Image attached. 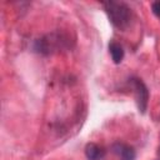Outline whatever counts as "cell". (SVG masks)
Listing matches in <instances>:
<instances>
[{
    "label": "cell",
    "instance_id": "5",
    "mask_svg": "<svg viewBox=\"0 0 160 160\" xmlns=\"http://www.w3.org/2000/svg\"><path fill=\"white\" fill-rule=\"evenodd\" d=\"M109 52L111 55V59H112L114 64H120L124 59V55H125L122 46L116 41L109 42Z\"/></svg>",
    "mask_w": 160,
    "mask_h": 160
},
{
    "label": "cell",
    "instance_id": "3",
    "mask_svg": "<svg viewBox=\"0 0 160 160\" xmlns=\"http://www.w3.org/2000/svg\"><path fill=\"white\" fill-rule=\"evenodd\" d=\"M111 150L114 154L119 156L120 160H135L136 159V151L132 146L125 144V142H114L111 145Z\"/></svg>",
    "mask_w": 160,
    "mask_h": 160
},
{
    "label": "cell",
    "instance_id": "2",
    "mask_svg": "<svg viewBox=\"0 0 160 160\" xmlns=\"http://www.w3.org/2000/svg\"><path fill=\"white\" fill-rule=\"evenodd\" d=\"M129 84L131 85V88L134 90L135 101H136L139 112L145 114V111L148 109V102H149V90H148L146 85L144 84V81L141 79L135 78V76L129 79Z\"/></svg>",
    "mask_w": 160,
    "mask_h": 160
},
{
    "label": "cell",
    "instance_id": "1",
    "mask_svg": "<svg viewBox=\"0 0 160 160\" xmlns=\"http://www.w3.org/2000/svg\"><path fill=\"white\" fill-rule=\"evenodd\" d=\"M104 10L112 24V26L118 30H126L130 26L132 12L131 9L122 1H105L102 2Z\"/></svg>",
    "mask_w": 160,
    "mask_h": 160
},
{
    "label": "cell",
    "instance_id": "4",
    "mask_svg": "<svg viewBox=\"0 0 160 160\" xmlns=\"http://www.w3.org/2000/svg\"><path fill=\"white\" fill-rule=\"evenodd\" d=\"M106 155V151L104 150L102 146L95 144V142H89L85 146V156L88 160H102Z\"/></svg>",
    "mask_w": 160,
    "mask_h": 160
},
{
    "label": "cell",
    "instance_id": "7",
    "mask_svg": "<svg viewBox=\"0 0 160 160\" xmlns=\"http://www.w3.org/2000/svg\"><path fill=\"white\" fill-rule=\"evenodd\" d=\"M159 160H160V146H159Z\"/></svg>",
    "mask_w": 160,
    "mask_h": 160
},
{
    "label": "cell",
    "instance_id": "6",
    "mask_svg": "<svg viewBox=\"0 0 160 160\" xmlns=\"http://www.w3.org/2000/svg\"><path fill=\"white\" fill-rule=\"evenodd\" d=\"M151 11H152V14L160 20V0H159V1H154V2L151 4Z\"/></svg>",
    "mask_w": 160,
    "mask_h": 160
}]
</instances>
